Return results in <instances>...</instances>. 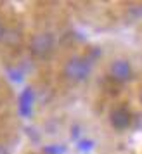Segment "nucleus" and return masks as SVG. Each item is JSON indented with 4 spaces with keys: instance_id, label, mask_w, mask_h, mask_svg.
<instances>
[{
    "instance_id": "obj_1",
    "label": "nucleus",
    "mask_w": 142,
    "mask_h": 154,
    "mask_svg": "<svg viewBox=\"0 0 142 154\" xmlns=\"http://www.w3.org/2000/svg\"><path fill=\"white\" fill-rule=\"evenodd\" d=\"M64 78L73 83H82L92 73V61L85 56H73L64 64Z\"/></svg>"
},
{
    "instance_id": "obj_2",
    "label": "nucleus",
    "mask_w": 142,
    "mask_h": 154,
    "mask_svg": "<svg viewBox=\"0 0 142 154\" xmlns=\"http://www.w3.org/2000/svg\"><path fill=\"white\" fill-rule=\"evenodd\" d=\"M56 49V36L52 35L50 31H42L36 33L31 42H29V50L31 54L38 59H47V57L54 52Z\"/></svg>"
},
{
    "instance_id": "obj_3",
    "label": "nucleus",
    "mask_w": 142,
    "mask_h": 154,
    "mask_svg": "<svg viewBox=\"0 0 142 154\" xmlns=\"http://www.w3.org/2000/svg\"><path fill=\"white\" fill-rule=\"evenodd\" d=\"M134 69H132V64L128 63L127 59H114L113 63L109 64V76L113 78L114 82H120L125 83L128 80H132Z\"/></svg>"
},
{
    "instance_id": "obj_4",
    "label": "nucleus",
    "mask_w": 142,
    "mask_h": 154,
    "mask_svg": "<svg viewBox=\"0 0 142 154\" xmlns=\"http://www.w3.org/2000/svg\"><path fill=\"white\" fill-rule=\"evenodd\" d=\"M109 121H111V125H113L114 130L121 132V130H127L128 126H130V123H132V114H130V111H128L127 107L120 106V107H114L113 111H111Z\"/></svg>"
},
{
    "instance_id": "obj_5",
    "label": "nucleus",
    "mask_w": 142,
    "mask_h": 154,
    "mask_svg": "<svg viewBox=\"0 0 142 154\" xmlns=\"http://www.w3.org/2000/svg\"><path fill=\"white\" fill-rule=\"evenodd\" d=\"M21 40H23V33L19 28H16V26L5 28V33H4V38H2V42L5 43V45H9V47H17L21 43Z\"/></svg>"
},
{
    "instance_id": "obj_6",
    "label": "nucleus",
    "mask_w": 142,
    "mask_h": 154,
    "mask_svg": "<svg viewBox=\"0 0 142 154\" xmlns=\"http://www.w3.org/2000/svg\"><path fill=\"white\" fill-rule=\"evenodd\" d=\"M33 102H35V94H33L31 88H26V90L19 95V109H21L23 114H29Z\"/></svg>"
},
{
    "instance_id": "obj_7",
    "label": "nucleus",
    "mask_w": 142,
    "mask_h": 154,
    "mask_svg": "<svg viewBox=\"0 0 142 154\" xmlns=\"http://www.w3.org/2000/svg\"><path fill=\"white\" fill-rule=\"evenodd\" d=\"M80 149H85V151L92 149V142H88V140H83V142H80Z\"/></svg>"
},
{
    "instance_id": "obj_8",
    "label": "nucleus",
    "mask_w": 142,
    "mask_h": 154,
    "mask_svg": "<svg viewBox=\"0 0 142 154\" xmlns=\"http://www.w3.org/2000/svg\"><path fill=\"white\" fill-rule=\"evenodd\" d=\"M4 33H5V26H4V23L0 19V42H2V38H4Z\"/></svg>"
},
{
    "instance_id": "obj_9",
    "label": "nucleus",
    "mask_w": 142,
    "mask_h": 154,
    "mask_svg": "<svg viewBox=\"0 0 142 154\" xmlns=\"http://www.w3.org/2000/svg\"><path fill=\"white\" fill-rule=\"evenodd\" d=\"M0 154H9V151H7V147L4 146V144H0Z\"/></svg>"
},
{
    "instance_id": "obj_10",
    "label": "nucleus",
    "mask_w": 142,
    "mask_h": 154,
    "mask_svg": "<svg viewBox=\"0 0 142 154\" xmlns=\"http://www.w3.org/2000/svg\"><path fill=\"white\" fill-rule=\"evenodd\" d=\"M140 104H142V94H140Z\"/></svg>"
}]
</instances>
